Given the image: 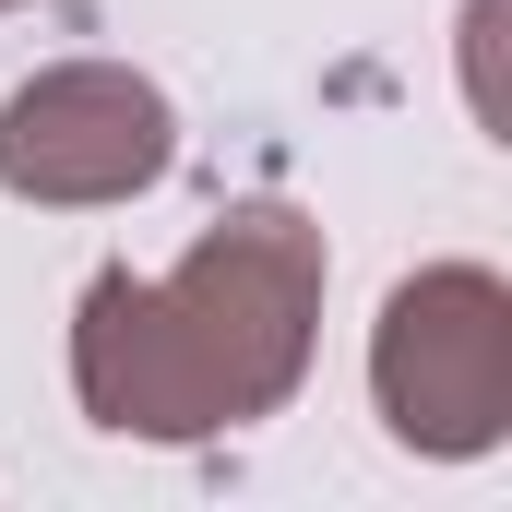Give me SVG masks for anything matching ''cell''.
<instances>
[{"mask_svg":"<svg viewBox=\"0 0 512 512\" xmlns=\"http://www.w3.org/2000/svg\"><path fill=\"white\" fill-rule=\"evenodd\" d=\"M322 227L298 203H227L167 274H84L72 393L108 441H215L310 382L322 346Z\"/></svg>","mask_w":512,"mask_h":512,"instance_id":"obj_1","label":"cell"},{"mask_svg":"<svg viewBox=\"0 0 512 512\" xmlns=\"http://www.w3.org/2000/svg\"><path fill=\"white\" fill-rule=\"evenodd\" d=\"M370 405L405 453H489L512 429V286L489 262H429L405 274L370 322Z\"/></svg>","mask_w":512,"mask_h":512,"instance_id":"obj_2","label":"cell"},{"mask_svg":"<svg viewBox=\"0 0 512 512\" xmlns=\"http://www.w3.org/2000/svg\"><path fill=\"white\" fill-rule=\"evenodd\" d=\"M179 155V108L131 60H48L36 84L0 96V191L48 215H96L155 191Z\"/></svg>","mask_w":512,"mask_h":512,"instance_id":"obj_3","label":"cell"},{"mask_svg":"<svg viewBox=\"0 0 512 512\" xmlns=\"http://www.w3.org/2000/svg\"><path fill=\"white\" fill-rule=\"evenodd\" d=\"M0 12H24V0H0Z\"/></svg>","mask_w":512,"mask_h":512,"instance_id":"obj_4","label":"cell"}]
</instances>
